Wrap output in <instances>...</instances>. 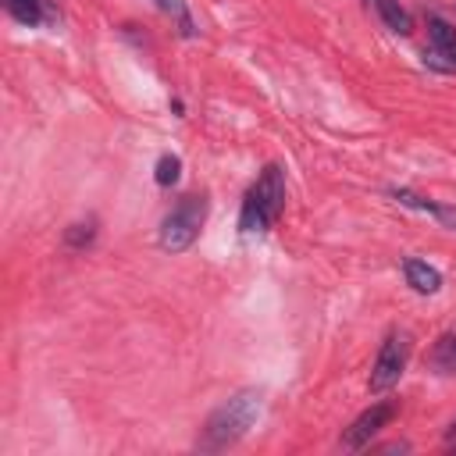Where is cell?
I'll use <instances>...</instances> for the list:
<instances>
[{
	"instance_id": "cell-1",
	"label": "cell",
	"mask_w": 456,
	"mask_h": 456,
	"mask_svg": "<svg viewBox=\"0 0 456 456\" xmlns=\"http://www.w3.org/2000/svg\"><path fill=\"white\" fill-rule=\"evenodd\" d=\"M260 417V392L256 388H239L235 395H228L203 424L196 449L200 452H221L228 445H235Z\"/></svg>"
},
{
	"instance_id": "cell-2",
	"label": "cell",
	"mask_w": 456,
	"mask_h": 456,
	"mask_svg": "<svg viewBox=\"0 0 456 456\" xmlns=\"http://www.w3.org/2000/svg\"><path fill=\"white\" fill-rule=\"evenodd\" d=\"M281 210H285V175L278 164H267L242 200L239 228L242 232H264L281 217Z\"/></svg>"
},
{
	"instance_id": "cell-3",
	"label": "cell",
	"mask_w": 456,
	"mask_h": 456,
	"mask_svg": "<svg viewBox=\"0 0 456 456\" xmlns=\"http://www.w3.org/2000/svg\"><path fill=\"white\" fill-rule=\"evenodd\" d=\"M203 221H207V196H182L164 214L160 232H157V246L164 253H185L200 239Z\"/></svg>"
},
{
	"instance_id": "cell-4",
	"label": "cell",
	"mask_w": 456,
	"mask_h": 456,
	"mask_svg": "<svg viewBox=\"0 0 456 456\" xmlns=\"http://www.w3.org/2000/svg\"><path fill=\"white\" fill-rule=\"evenodd\" d=\"M403 367H406V342H403V335H388L385 342H381V349H378V356H374V367H370V392H388L392 385H399V378H403Z\"/></svg>"
},
{
	"instance_id": "cell-5",
	"label": "cell",
	"mask_w": 456,
	"mask_h": 456,
	"mask_svg": "<svg viewBox=\"0 0 456 456\" xmlns=\"http://www.w3.org/2000/svg\"><path fill=\"white\" fill-rule=\"evenodd\" d=\"M392 417H395V403H374V406H367L346 431H342V438H338V445L342 449H349V452H356V449H363V445H370V438L381 431V428H388L392 424Z\"/></svg>"
},
{
	"instance_id": "cell-6",
	"label": "cell",
	"mask_w": 456,
	"mask_h": 456,
	"mask_svg": "<svg viewBox=\"0 0 456 456\" xmlns=\"http://www.w3.org/2000/svg\"><path fill=\"white\" fill-rule=\"evenodd\" d=\"M4 7H7V14H11L18 25H28V28H36V25H53V21H57L53 0H4Z\"/></svg>"
},
{
	"instance_id": "cell-7",
	"label": "cell",
	"mask_w": 456,
	"mask_h": 456,
	"mask_svg": "<svg viewBox=\"0 0 456 456\" xmlns=\"http://www.w3.org/2000/svg\"><path fill=\"white\" fill-rule=\"evenodd\" d=\"M392 200H395V203H403V207H410V210L431 214L435 221H442L445 228H452V232H456V207L431 203V200H424V196H417V192H410V189H392Z\"/></svg>"
},
{
	"instance_id": "cell-8",
	"label": "cell",
	"mask_w": 456,
	"mask_h": 456,
	"mask_svg": "<svg viewBox=\"0 0 456 456\" xmlns=\"http://www.w3.org/2000/svg\"><path fill=\"white\" fill-rule=\"evenodd\" d=\"M428 39L435 50L431 57H445V68H456V28L445 18H438V14L428 18Z\"/></svg>"
},
{
	"instance_id": "cell-9",
	"label": "cell",
	"mask_w": 456,
	"mask_h": 456,
	"mask_svg": "<svg viewBox=\"0 0 456 456\" xmlns=\"http://www.w3.org/2000/svg\"><path fill=\"white\" fill-rule=\"evenodd\" d=\"M403 274H406V285L413 292H420V296H435L442 289V274L428 260H417V256L403 260Z\"/></svg>"
},
{
	"instance_id": "cell-10",
	"label": "cell",
	"mask_w": 456,
	"mask_h": 456,
	"mask_svg": "<svg viewBox=\"0 0 456 456\" xmlns=\"http://www.w3.org/2000/svg\"><path fill=\"white\" fill-rule=\"evenodd\" d=\"M374 7H378L381 21H385L392 32H399V36H410V32H413V21H410V14H406V7H403L399 0H374Z\"/></svg>"
},
{
	"instance_id": "cell-11",
	"label": "cell",
	"mask_w": 456,
	"mask_h": 456,
	"mask_svg": "<svg viewBox=\"0 0 456 456\" xmlns=\"http://www.w3.org/2000/svg\"><path fill=\"white\" fill-rule=\"evenodd\" d=\"M428 363H431L438 374H456V335H442V338L431 346Z\"/></svg>"
},
{
	"instance_id": "cell-12",
	"label": "cell",
	"mask_w": 456,
	"mask_h": 456,
	"mask_svg": "<svg viewBox=\"0 0 456 456\" xmlns=\"http://www.w3.org/2000/svg\"><path fill=\"white\" fill-rule=\"evenodd\" d=\"M171 21H175V28H178V36H185V39H192L196 36V21H192V14H189V7H185V0H153Z\"/></svg>"
},
{
	"instance_id": "cell-13",
	"label": "cell",
	"mask_w": 456,
	"mask_h": 456,
	"mask_svg": "<svg viewBox=\"0 0 456 456\" xmlns=\"http://www.w3.org/2000/svg\"><path fill=\"white\" fill-rule=\"evenodd\" d=\"M93 239H96V221H78V224H68V232H64L68 249H86V246H93Z\"/></svg>"
},
{
	"instance_id": "cell-14",
	"label": "cell",
	"mask_w": 456,
	"mask_h": 456,
	"mask_svg": "<svg viewBox=\"0 0 456 456\" xmlns=\"http://www.w3.org/2000/svg\"><path fill=\"white\" fill-rule=\"evenodd\" d=\"M178 178H182V160H178L175 153H164V157L157 160V167H153V182L167 189V185H175Z\"/></svg>"
},
{
	"instance_id": "cell-15",
	"label": "cell",
	"mask_w": 456,
	"mask_h": 456,
	"mask_svg": "<svg viewBox=\"0 0 456 456\" xmlns=\"http://www.w3.org/2000/svg\"><path fill=\"white\" fill-rule=\"evenodd\" d=\"M449 442H456V420H452V428H449Z\"/></svg>"
}]
</instances>
